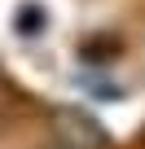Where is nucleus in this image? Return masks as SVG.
Returning a JSON list of instances; mask_svg holds the SVG:
<instances>
[{
	"mask_svg": "<svg viewBox=\"0 0 145 149\" xmlns=\"http://www.w3.org/2000/svg\"><path fill=\"white\" fill-rule=\"evenodd\" d=\"M53 136H57L62 149H106V127L84 110H57Z\"/></svg>",
	"mask_w": 145,
	"mask_h": 149,
	"instance_id": "nucleus-1",
	"label": "nucleus"
},
{
	"mask_svg": "<svg viewBox=\"0 0 145 149\" xmlns=\"http://www.w3.org/2000/svg\"><path fill=\"white\" fill-rule=\"evenodd\" d=\"M114 48H110V40H92V44H84V57H110Z\"/></svg>",
	"mask_w": 145,
	"mask_h": 149,
	"instance_id": "nucleus-2",
	"label": "nucleus"
}]
</instances>
